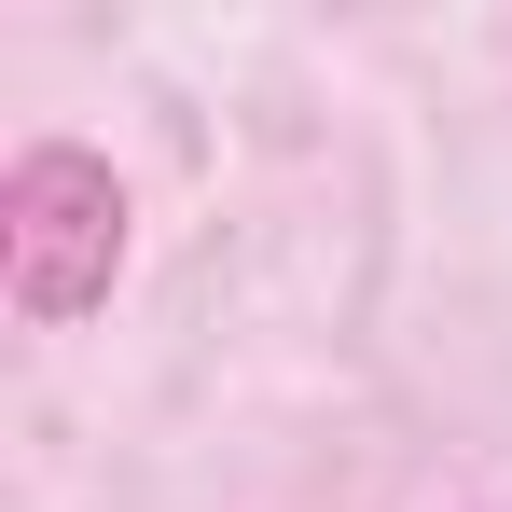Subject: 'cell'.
I'll return each instance as SVG.
<instances>
[{"label": "cell", "mask_w": 512, "mask_h": 512, "mask_svg": "<svg viewBox=\"0 0 512 512\" xmlns=\"http://www.w3.org/2000/svg\"><path fill=\"white\" fill-rule=\"evenodd\" d=\"M111 263H125V194L97 153L70 139H42V153H14L0 180V277H14V319H84L97 291H111Z\"/></svg>", "instance_id": "obj_1"}]
</instances>
